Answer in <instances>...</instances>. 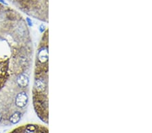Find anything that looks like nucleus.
I'll use <instances>...</instances> for the list:
<instances>
[{"label":"nucleus","mask_w":152,"mask_h":133,"mask_svg":"<svg viewBox=\"0 0 152 133\" xmlns=\"http://www.w3.org/2000/svg\"><path fill=\"white\" fill-rule=\"evenodd\" d=\"M48 29L46 28L37 49L32 100L38 117L48 123Z\"/></svg>","instance_id":"f257e3e1"},{"label":"nucleus","mask_w":152,"mask_h":133,"mask_svg":"<svg viewBox=\"0 0 152 133\" xmlns=\"http://www.w3.org/2000/svg\"><path fill=\"white\" fill-rule=\"evenodd\" d=\"M23 12L41 22L48 23V0H8Z\"/></svg>","instance_id":"f03ea898"},{"label":"nucleus","mask_w":152,"mask_h":133,"mask_svg":"<svg viewBox=\"0 0 152 133\" xmlns=\"http://www.w3.org/2000/svg\"><path fill=\"white\" fill-rule=\"evenodd\" d=\"M26 22L27 25H28L29 26H33V24H32V21H31V20L29 18H26Z\"/></svg>","instance_id":"7ed1b4c3"},{"label":"nucleus","mask_w":152,"mask_h":133,"mask_svg":"<svg viewBox=\"0 0 152 133\" xmlns=\"http://www.w3.org/2000/svg\"><path fill=\"white\" fill-rule=\"evenodd\" d=\"M2 121H3V115H2V114L0 112V124H1Z\"/></svg>","instance_id":"20e7f679"},{"label":"nucleus","mask_w":152,"mask_h":133,"mask_svg":"<svg viewBox=\"0 0 152 133\" xmlns=\"http://www.w3.org/2000/svg\"><path fill=\"white\" fill-rule=\"evenodd\" d=\"M0 3H2L3 5H7V4L5 2L4 0H0Z\"/></svg>","instance_id":"39448f33"}]
</instances>
